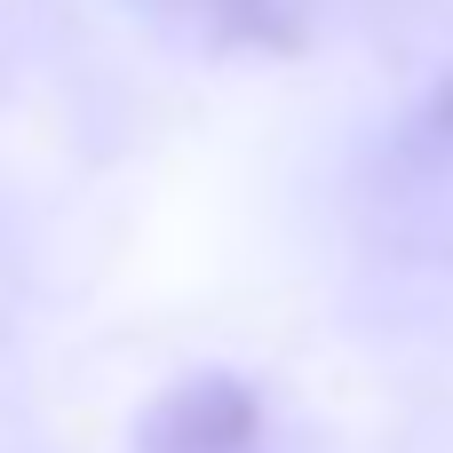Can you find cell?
Listing matches in <instances>:
<instances>
[{"label":"cell","mask_w":453,"mask_h":453,"mask_svg":"<svg viewBox=\"0 0 453 453\" xmlns=\"http://www.w3.org/2000/svg\"><path fill=\"white\" fill-rule=\"evenodd\" d=\"M135 453H263V398L239 374H191L143 414Z\"/></svg>","instance_id":"6da1fadb"}]
</instances>
